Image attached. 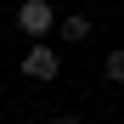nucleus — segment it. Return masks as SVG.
<instances>
[{"instance_id":"nucleus-1","label":"nucleus","mask_w":124,"mask_h":124,"mask_svg":"<svg viewBox=\"0 0 124 124\" xmlns=\"http://www.w3.org/2000/svg\"><path fill=\"white\" fill-rule=\"evenodd\" d=\"M17 28H23L28 39H45L56 28V6L51 0H23V6H17Z\"/></svg>"},{"instance_id":"nucleus-2","label":"nucleus","mask_w":124,"mask_h":124,"mask_svg":"<svg viewBox=\"0 0 124 124\" xmlns=\"http://www.w3.org/2000/svg\"><path fill=\"white\" fill-rule=\"evenodd\" d=\"M23 73H28V79H56V73H62V56H56L51 45H28V51H23Z\"/></svg>"},{"instance_id":"nucleus-3","label":"nucleus","mask_w":124,"mask_h":124,"mask_svg":"<svg viewBox=\"0 0 124 124\" xmlns=\"http://www.w3.org/2000/svg\"><path fill=\"white\" fill-rule=\"evenodd\" d=\"M56 34L68 39V45H73V39H90V17H62V23H56Z\"/></svg>"},{"instance_id":"nucleus-4","label":"nucleus","mask_w":124,"mask_h":124,"mask_svg":"<svg viewBox=\"0 0 124 124\" xmlns=\"http://www.w3.org/2000/svg\"><path fill=\"white\" fill-rule=\"evenodd\" d=\"M107 79L124 85V51H107Z\"/></svg>"},{"instance_id":"nucleus-5","label":"nucleus","mask_w":124,"mask_h":124,"mask_svg":"<svg viewBox=\"0 0 124 124\" xmlns=\"http://www.w3.org/2000/svg\"><path fill=\"white\" fill-rule=\"evenodd\" d=\"M51 124H79V118H51Z\"/></svg>"}]
</instances>
